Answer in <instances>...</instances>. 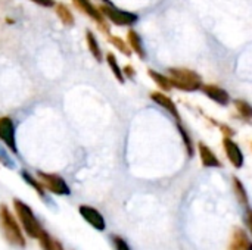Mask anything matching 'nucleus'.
Wrapping results in <instances>:
<instances>
[{"label":"nucleus","instance_id":"obj_1","mask_svg":"<svg viewBox=\"0 0 252 250\" xmlns=\"http://www.w3.org/2000/svg\"><path fill=\"white\" fill-rule=\"evenodd\" d=\"M167 72L173 81L174 88H179L182 91H188V93L198 91L204 84L202 77L198 72L188 68H170Z\"/></svg>","mask_w":252,"mask_h":250},{"label":"nucleus","instance_id":"obj_2","mask_svg":"<svg viewBox=\"0 0 252 250\" xmlns=\"http://www.w3.org/2000/svg\"><path fill=\"white\" fill-rule=\"evenodd\" d=\"M0 227L3 230V234L6 240L18 248H25V237L22 234L21 227L18 225L16 220L7 209V206L1 205L0 206Z\"/></svg>","mask_w":252,"mask_h":250},{"label":"nucleus","instance_id":"obj_3","mask_svg":"<svg viewBox=\"0 0 252 250\" xmlns=\"http://www.w3.org/2000/svg\"><path fill=\"white\" fill-rule=\"evenodd\" d=\"M13 208H15V212L22 224V228L24 231L31 237V239H38V236L44 231L41 224L38 222V220L35 218L32 209L22 200H18L15 199L13 200Z\"/></svg>","mask_w":252,"mask_h":250},{"label":"nucleus","instance_id":"obj_4","mask_svg":"<svg viewBox=\"0 0 252 250\" xmlns=\"http://www.w3.org/2000/svg\"><path fill=\"white\" fill-rule=\"evenodd\" d=\"M99 9H100L102 15L109 22H112L114 25H118V27H130V25H134L137 22V19H139L136 13L128 12V10H123V9H118L114 4H111V3H105Z\"/></svg>","mask_w":252,"mask_h":250},{"label":"nucleus","instance_id":"obj_5","mask_svg":"<svg viewBox=\"0 0 252 250\" xmlns=\"http://www.w3.org/2000/svg\"><path fill=\"white\" fill-rule=\"evenodd\" d=\"M37 177L40 180V183L43 184V187L49 192H52L53 194L58 196H68L71 194V190L66 184V181L56 174H49V172H37Z\"/></svg>","mask_w":252,"mask_h":250},{"label":"nucleus","instance_id":"obj_6","mask_svg":"<svg viewBox=\"0 0 252 250\" xmlns=\"http://www.w3.org/2000/svg\"><path fill=\"white\" fill-rule=\"evenodd\" d=\"M74 1V4L83 12V13H86L89 18H92L99 27H100V29L102 31H105V32H108L109 31V28H108V22H106V18L102 15V12H100V9L99 7H96L90 0H72Z\"/></svg>","mask_w":252,"mask_h":250},{"label":"nucleus","instance_id":"obj_7","mask_svg":"<svg viewBox=\"0 0 252 250\" xmlns=\"http://www.w3.org/2000/svg\"><path fill=\"white\" fill-rule=\"evenodd\" d=\"M223 149L229 162L236 169H241L244 167L245 158H244V152L241 150L239 144L233 140V137H223Z\"/></svg>","mask_w":252,"mask_h":250},{"label":"nucleus","instance_id":"obj_8","mask_svg":"<svg viewBox=\"0 0 252 250\" xmlns=\"http://www.w3.org/2000/svg\"><path fill=\"white\" fill-rule=\"evenodd\" d=\"M78 212H80V215L83 217V220H84L89 225H92L94 230H97V231H105L106 222H105L103 215H102L97 209H94L93 206H89V205H81V206L78 208Z\"/></svg>","mask_w":252,"mask_h":250},{"label":"nucleus","instance_id":"obj_9","mask_svg":"<svg viewBox=\"0 0 252 250\" xmlns=\"http://www.w3.org/2000/svg\"><path fill=\"white\" fill-rule=\"evenodd\" d=\"M0 140L10 152H13V153L18 152L16 140H15V127L9 116L0 118Z\"/></svg>","mask_w":252,"mask_h":250},{"label":"nucleus","instance_id":"obj_10","mask_svg":"<svg viewBox=\"0 0 252 250\" xmlns=\"http://www.w3.org/2000/svg\"><path fill=\"white\" fill-rule=\"evenodd\" d=\"M201 91L210 100H213L214 103H217V105H220L223 108L229 106V103H230V94H229V91H226L223 87H220L217 84H202Z\"/></svg>","mask_w":252,"mask_h":250},{"label":"nucleus","instance_id":"obj_11","mask_svg":"<svg viewBox=\"0 0 252 250\" xmlns=\"http://www.w3.org/2000/svg\"><path fill=\"white\" fill-rule=\"evenodd\" d=\"M151 99H152V102H155L158 106H161L165 112H168V113L176 119V122H182V116H180L179 108H177V105L174 103V100H173L170 96H167V94L162 93V91H152V93H151Z\"/></svg>","mask_w":252,"mask_h":250},{"label":"nucleus","instance_id":"obj_12","mask_svg":"<svg viewBox=\"0 0 252 250\" xmlns=\"http://www.w3.org/2000/svg\"><path fill=\"white\" fill-rule=\"evenodd\" d=\"M229 250H252V239L244 228L233 230Z\"/></svg>","mask_w":252,"mask_h":250},{"label":"nucleus","instance_id":"obj_13","mask_svg":"<svg viewBox=\"0 0 252 250\" xmlns=\"http://www.w3.org/2000/svg\"><path fill=\"white\" fill-rule=\"evenodd\" d=\"M198 153L201 158V162L205 168H221V161L219 159V156L213 152V149L210 146H207L205 143H198Z\"/></svg>","mask_w":252,"mask_h":250},{"label":"nucleus","instance_id":"obj_14","mask_svg":"<svg viewBox=\"0 0 252 250\" xmlns=\"http://www.w3.org/2000/svg\"><path fill=\"white\" fill-rule=\"evenodd\" d=\"M127 43H128L131 52H134L140 59L146 57V49L143 46V40H142V37L139 35L137 31L128 29V32H127Z\"/></svg>","mask_w":252,"mask_h":250},{"label":"nucleus","instance_id":"obj_15","mask_svg":"<svg viewBox=\"0 0 252 250\" xmlns=\"http://www.w3.org/2000/svg\"><path fill=\"white\" fill-rule=\"evenodd\" d=\"M148 74H149V77H151V80L161 88V90H164V91H170V90H173L174 88V85H173V81H171V78H170V75L167 74H161V72H157V71H154V69H149L148 71Z\"/></svg>","mask_w":252,"mask_h":250},{"label":"nucleus","instance_id":"obj_16","mask_svg":"<svg viewBox=\"0 0 252 250\" xmlns=\"http://www.w3.org/2000/svg\"><path fill=\"white\" fill-rule=\"evenodd\" d=\"M176 125H177V131L180 134V139H182V143H183V146L186 149L188 156L189 158H193V155H195V144H193L192 136L189 134V131L185 128V125L182 122H176Z\"/></svg>","mask_w":252,"mask_h":250},{"label":"nucleus","instance_id":"obj_17","mask_svg":"<svg viewBox=\"0 0 252 250\" xmlns=\"http://www.w3.org/2000/svg\"><path fill=\"white\" fill-rule=\"evenodd\" d=\"M232 183H233V192H235V196H236L238 202L244 208H248L250 206V196H248V192H247L244 183L238 177H233Z\"/></svg>","mask_w":252,"mask_h":250},{"label":"nucleus","instance_id":"obj_18","mask_svg":"<svg viewBox=\"0 0 252 250\" xmlns=\"http://www.w3.org/2000/svg\"><path fill=\"white\" fill-rule=\"evenodd\" d=\"M86 41H87V47L92 53V56L97 60V62H102L103 60V53H102V49L97 43V38L96 35L92 32V31H87L86 32Z\"/></svg>","mask_w":252,"mask_h":250},{"label":"nucleus","instance_id":"obj_19","mask_svg":"<svg viewBox=\"0 0 252 250\" xmlns=\"http://www.w3.org/2000/svg\"><path fill=\"white\" fill-rule=\"evenodd\" d=\"M106 62H108V66H109L111 72H112V74H114V77L117 78V81H120V83L123 84V83L126 81V77H124L123 68L120 66V63H118V60H117L115 55L109 52V53L106 55Z\"/></svg>","mask_w":252,"mask_h":250},{"label":"nucleus","instance_id":"obj_20","mask_svg":"<svg viewBox=\"0 0 252 250\" xmlns=\"http://www.w3.org/2000/svg\"><path fill=\"white\" fill-rule=\"evenodd\" d=\"M38 242H40V246L43 250H63L62 249V245L55 240L49 233L43 231L40 236H38Z\"/></svg>","mask_w":252,"mask_h":250},{"label":"nucleus","instance_id":"obj_21","mask_svg":"<svg viewBox=\"0 0 252 250\" xmlns=\"http://www.w3.org/2000/svg\"><path fill=\"white\" fill-rule=\"evenodd\" d=\"M233 105H235V109L236 112L239 113L241 118L247 119V121H252V105L248 103L247 100L244 99H236L233 100Z\"/></svg>","mask_w":252,"mask_h":250},{"label":"nucleus","instance_id":"obj_22","mask_svg":"<svg viewBox=\"0 0 252 250\" xmlns=\"http://www.w3.org/2000/svg\"><path fill=\"white\" fill-rule=\"evenodd\" d=\"M56 13H58V16H59V19L63 22V25H68V27L74 25V15H72V12L69 10L68 6L59 3V4L56 6Z\"/></svg>","mask_w":252,"mask_h":250},{"label":"nucleus","instance_id":"obj_23","mask_svg":"<svg viewBox=\"0 0 252 250\" xmlns=\"http://www.w3.org/2000/svg\"><path fill=\"white\" fill-rule=\"evenodd\" d=\"M109 41H111V44H112L115 49H118L124 56H130V55H131V49H130L128 43H126L123 38L115 37V35H109Z\"/></svg>","mask_w":252,"mask_h":250},{"label":"nucleus","instance_id":"obj_24","mask_svg":"<svg viewBox=\"0 0 252 250\" xmlns=\"http://www.w3.org/2000/svg\"><path fill=\"white\" fill-rule=\"evenodd\" d=\"M21 175H22V178H24V180H25V181H27V183H28V184H30V186H31V187L38 193V196H40V197H44V190H46V189L43 187V184L40 183V180H35V178H34L32 175H30L27 171H24Z\"/></svg>","mask_w":252,"mask_h":250},{"label":"nucleus","instance_id":"obj_25","mask_svg":"<svg viewBox=\"0 0 252 250\" xmlns=\"http://www.w3.org/2000/svg\"><path fill=\"white\" fill-rule=\"evenodd\" d=\"M112 245L115 250H131L128 243L121 236H112Z\"/></svg>","mask_w":252,"mask_h":250},{"label":"nucleus","instance_id":"obj_26","mask_svg":"<svg viewBox=\"0 0 252 250\" xmlns=\"http://www.w3.org/2000/svg\"><path fill=\"white\" fill-rule=\"evenodd\" d=\"M245 225H247V228H248V231L251 233L252 236V208L251 206H248V208H245Z\"/></svg>","mask_w":252,"mask_h":250},{"label":"nucleus","instance_id":"obj_27","mask_svg":"<svg viewBox=\"0 0 252 250\" xmlns=\"http://www.w3.org/2000/svg\"><path fill=\"white\" fill-rule=\"evenodd\" d=\"M219 127H220V130H221V133L224 134V137H233L235 136V131L229 127V125H224V124H219Z\"/></svg>","mask_w":252,"mask_h":250},{"label":"nucleus","instance_id":"obj_28","mask_svg":"<svg viewBox=\"0 0 252 250\" xmlns=\"http://www.w3.org/2000/svg\"><path fill=\"white\" fill-rule=\"evenodd\" d=\"M123 72H124V77H128V78H134V75H136V71H134V68L131 65L124 66Z\"/></svg>","mask_w":252,"mask_h":250},{"label":"nucleus","instance_id":"obj_29","mask_svg":"<svg viewBox=\"0 0 252 250\" xmlns=\"http://www.w3.org/2000/svg\"><path fill=\"white\" fill-rule=\"evenodd\" d=\"M31 1H34L35 4L44 6V7H50V6H53V4H55V1H53V0H31Z\"/></svg>","mask_w":252,"mask_h":250},{"label":"nucleus","instance_id":"obj_30","mask_svg":"<svg viewBox=\"0 0 252 250\" xmlns=\"http://www.w3.org/2000/svg\"><path fill=\"white\" fill-rule=\"evenodd\" d=\"M251 149H252V146H251Z\"/></svg>","mask_w":252,"mask_h":250}]
</instances>
